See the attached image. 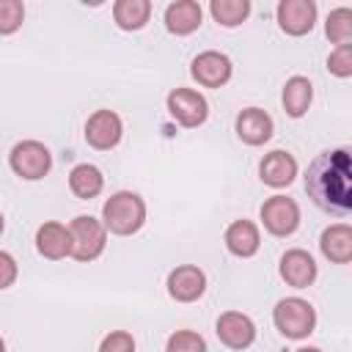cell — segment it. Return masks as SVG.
I'll return each mask as SVG.
<instances>
[{
    "instance_id": "obj_1",
    "label": "cell",
    "mask_w": 352,
    "mask_h": 352,
    "mask_svg": "<svg viewBox=\"0 0 352 352\" xmlns=\"http://www.w3.org/2000/svg\"><path fill=\"white\" fill-rule=\"evenodd\" d=\"M305 192L327 214L346 217L352 212V154L346 146L314 157L305 170Z\"/></svg>"
},
{
    "instance_id": "obj_2",
    "label": "cell",
    "mask_w": 352,
    "mask_h": 352,
    "mask_svg": "<svg viewBox=\"0 0 352 352\" xmlns=\"http://www.w3.org/2000/svg\"><path fill=\"white\" fill-rule=\"evenodd\" d=\"M146 223V201L132 190L113 192L102 206V226L116 236H132Z\"/></svg>"
},
{
    "instance_id": "obj_3",
    "label": "cell",
    "mask_w": 352,
    "mask_h": 352,
    "mask_svg": "<svg viewBox=\"0 0 352 352\" xmlns=\"http://www.w3.org/2000/svg\"><path fill=\"white\" fill-rule=\"evenodd\" d=\"M272 322L283 338L302 341L316 327V308L302 297H283L272 308Z\"/></svg>"
},
{
    "instance_id": "obj_4",
    "label": "cell",
    "mask_w": 352,
    "mask_h": 352,
    "mask_svg": "<svg viewBox=\"0 0 352 352\" xmlns=\"http://www.w3.org/2000/svg\"><path fill=\"white\" fill-rule=\"evenodd\" d=\"M69 234H72V258L80 264L96 261L107 248V228L102 226V220L91 214H77L69 223Z\"/></svg>"
},
{
    "instance_id": "obj_5",
    "label": "cell",
    "mask_w": 352,
    "mask_h": 352,
    "mask_svg": "<svg viewBox=\"0 0 352 352\" xmlns=\"http://www.w3.org/2000/svg\"><path fill=\"white\" fill-rule=\"evenodd\" d=\"M11 170L25 182H38L52 168V154L41 140H22L8 154Z\"/></svg>"
},
{
    "instance_id": "obj_6",
    "label": "cell",
    "mask_w": 352,
    "mask_h": 352,
    "mask_svg": "<svg viewBox=\"0 0 352 352\" xmlns=\"http://www.w3.org/2000/svg\"><path fill=\"white\" fill-rule=\"evenodd\" d=\"M165 107L170 118L184 129H195L209 118V102L195 88H173L165 99Z\"/></svg>"
},
{
    "instance_id": "obj_7",
    "label": "cell",
    "mask_w": 352,
    "mask_h": 352,
    "mask_svg": "<svg viewBox=\"0 0 352 352\" xmlns=\"http://www.w3.org/2000/svg\"><path fill=\"white\" fill-rule=\"evenodd\" d=\"M258 217L272 236H292L300 228V206L289 195H270L261 204Z\"/></svg>"
},
{
    "instance_id": "obj_8",
    "label": "cell",
    "mask_w": 352,
    "mask_h": 352,
    "mask_svg": "<svg viewBox=\"0 0 352 352\" xmlns=\"http://www.w3.org/2000/svg\"><path fill=\"white\" fill-rule=\"evenodd\" d=\"M121 135H124V121L116 110H94L85 121V143L96 151H110L121 143Z\"/></svg>"
},
{
    "instance_id": "obj_9",
    "label": "cell",
    "mask_w": 352,
    "mask_h": 352,
    "mask_svg": "<svg viewBox=\"0 0 352 352\" xmlns=\"http://www.w3.org/2000/svg\"><path fill=\"white\" fill-rule=\"evenodd\" d=\"M234 74L231 58L217 50H204L190 63V77L204 88H223Z\"/></svg>"
},
{
    "instance_id": "obj_10",
    "label": "cell",
    "mask_w": 352,
    "mask_h": 352,
    "mask_svg": "<svg viewBox=\"0 0 352 352\" xmlns=\"http://www.w3.org/2000/svg\"><path fill=\"white\" fill-rule=\"evenodd\" d=\"M214 333H217V338H220L223 346L236 349V352L248 349V346L256 341V324H253V319H250L248 314H242V311H223V314L217 316Z\"/></svg>"
},
{
    "instance_id": "obj_11",
    "label": "cell",
    "mask_w": 352,
    "mask_h": 352,
    "mask_svg": "<svg viewBox=\"0 0 352 352\" xmlns=\"http://www.w3.org/2000/svg\"><path fill=\"white\" fill-rule=\"evenodd\" d=\"M168 294L176 302H195L206 292V272L198 264H179L168 272Z\"/></svg>"
},
{
    "instance_id": "obj_12",
    "label": "cell",
    "mask_w": 352,
    "mask_h": 352,
    "mask_svg": "<svg viewBox=\"0 0 352 352\" xmlns=\"http://www.w3.org/2000/svg\"><path fill=\"white\" fill-rule=\"evenodd\" d=\"M278 28L286 36H305L316 25V3L314 0H280L275 8Z\"/></svg>"
},
{
    "instance_id": "obj_13",
    "label": "cell",
    "mask_w": 352,
    "mask_h": 352,
    "mask_svg": "<svg viewBox=\"0 0 352 352\" xmlns=\"http://www.w3.org/2000/svg\"><path fill=\"white\" fill-rule=\"evenodd\" d=\"M278 272L283 278L286 286H294V289H308L316 275H319V267L314 261V256L302 248H292L280 256V264H278Z\"/></svg>"
},
{
    "instance_id": "obj_14",
    "label": "cell",
    "mask_w": 352,
    "mask_h": 352,
    "mask_svg": "<svg viewBox=\"0 0 352 352\" xmlns=\"http://www.w3.org/2000/svg\"><path fill=\"white\" fill-rule=\"evenodd\" d=\"M234 129H236V138L245 143V146H264L272 132H275V124H272V116L261 107H245L239 110L236 121H234Z\"/></svg>"
},
{
    "instance_id": "obj_15",
    "label": "cell",
    "mask_w": 352,
    "mask_h": 352,
    "mask_svg": "<svg viewBox=\"0 0 352 352\" xmlns=\"http://www.w3.org/2000/svg\"><path fill=\"white\" fill-rule=\"evenodd\" d=\"M258 176H261V182L267 187H275V190L289 187L294 182V176H297V160H294V154H289L283 148H275V151L264 154L261 162H258Z\"/></svg>"
},
{
    "instance_id": "obj_16",
    "label": "cell",
    "mask_w": 352,
    "mask_h": 352,
    "mask_svg": "<svg viewBox=\"0 0 352 352\" xmlns=\"http://www.w3.org/2000/svg\"><path fill=\"white\" fill-rule=\"evenodd\" d=\"M36 250H38V256H44L50 261H60V258L72 256V234H69V226H63L58 220L41 223L38 231H36Z\"/></svg>"
},
{
    "instance_id": "obj_17",
    "label": "cell",
    "mask_w": 352,
    "mask_h": 352,
    "mask_svg": "<svg viewBox=\"0 0 352 352\" xmlns=\"http://www.w3.org/2000/svg\"><path fill=\"white\" fill-rule=\"evenodd\" d=\"M223 242H226V248H228L231 256H236V258H250V256H256L258 248H261V234H258V226H256L253 220H245V217H242V220H234V223L226 228Z\"/></svg>"
},
{
    "instance_id": "obj_18",
    "label": "cell",
    "mask_w": 352,
    "mask_h": 352,
    "mask_svg": "<svg viewBox=\"0 0 352 352\" xmlns=\"http://www.w3.org/2000/svg\"><path fill=\"white\" fill-rule=\"evenodd\" d=\"M319 250L333 264H349L352 258V226L349 223H333L319 236Z\"/></svg>"
},
{
    "instance_id": "obj_19",
    "label": "cell",
    "mask_w": 352,
    "mask_h": 352,
    "mask_svg": "<svg viewBox=\"0 0 352 352\" xmlns=\"http://www.w3.org/2000/svg\"><path fill=\"white\" fill-rule=\"evenodd\" d=\"M204 8L195 0H176L165 8V28L173 36H190L201 28Z\"/></svg>"
},
{
    "instance_id": "obj_20",
    "label": "cell",
    "mask_w": 352,
    "mask_h": 352,
    "mask_svg": "<svg viewBox=\"0 0 352 352\" xmlns=\"http://www.w3.org/2000/svg\"><path fill=\"white\" fill-rule=\"evenodd\" d=\"M280 102H283V110L286 116L292 118H302L314 102V85L308 77L302 74H294L283 82V94H280Z\"/></svg>"
},
{
    "instance_id": "obj_21",
    "label": "cell",
    "mask_w": 352,
    "mask_h": 352,
    "mask_svg": "<svg viewBox=\"0 0 352 352\" xmlns=\"http://www.w3.org/2000/svg\"><path fill=\"white\" fill-rule=\"evenodd\" d=\"M102 187H104V176L91 162H80V165H74L69 170V190L74 192V198L91 201V198H96L102 192Z\"/></svg>"
},
{
    "instance_id": "obj_22",
    "label": "cell",
    "mask_w": 352,
    "mask_h": 352,
    "mask_svg": "<svg viewBox=\"0 0 352 352\" xmlns=\"http://www.w3.org/2000/svg\"><path fill=\"white\" fill-rule=\"evenodd\" d=\"M151 0H116L113 19L121 30H140L151 19Z\"/></svg>"
},
{
    "instance_id": "obj_23",
    "label": "cell",
    "mask_w": 352,
    "mask_h": 352,
    "mask_svg": "<svg viewBox=\"0 0 352 352\" xmlns=\"http://www.w3.org/2000/svg\"><path fill=\"white\" fill-rule=\"evenodd\" d=\"M209 14L223 28H236L250 16V0H212Z\"/></svg>"
},
{
    "instance_id": "obj_24",
    "label": "cell",
    "mask_w": 352,
    "mask_h": 352,
    "mask_svg": "<svg viewBox=\"0 0 352 352\" xmlns=\"http://www.w3.org/2000/svg\"><path fill=\"white\" fill-rule=\"evenodd\" d=\"M324 36L341 47V44H352V11L346 6L341 8H333L327 14V22H324Z\"/></svg>"
},
{
    "instance_id": "obj_25",
    "label": "cell",
    "mask_w": 352,
    "mask_h": 352,
    "mask_svg": "<svg viewBox=\"0 0 352 352\" xmlns=\"http://www.w3.org/2000/svg\"><path fill=\"white\" fill-rule=\"evenodd\" d=\"M165 352H209L206 338L195 330H176L168 336Z\"/></svg>"
},
{
    "instance_id": "obj_26",
    "label": "cell",
    "mask_w": 352,
    "mask_h": 352,
    "mask_svg": "<svg viewBox=\"0 0 352 352\" xmlns=\"http://www.w3.org/2000/svg\"><path fill=\"white\" fill-rule=\"evenodd\" d=\"M25 22L22 0H0V36H11Z\"/></svg>"
},
{
    "instance_id": "obj_27",
    "label": "cell",
    "mask_w": 352,
    "mask_h": 352,
    "mask_svg": "<svg viewBox=\"0 0 352 352\" xmlns=\"http://www.w3.org/2000/svg\"><path fill=\"white\" fill-rule=\"evenodd\" d=\"M327 69H330V74H336V77H341V80L352 77V44L336 47V50L327 55Z\"/></svg>"
},
{
    "instance_id": "obj_28",
    "label": "cell",
    "mask_w": 352,
    "mask_h": 352,
    "mask_svg": "<svg viewBox=\"0 0 352 352\" xmlns=\"http://www.w3.org/2000/svg\"><path fill=\"white\" fill-rule=\"evenodd\" d=\"M99 352H135V338L126 330H110L102 338Z\"/></svg>"
},
{
    "instance_id": "obj_29",
    "label": "cell",
    "mask_w": 352,
    "mask_h": 352,
    "mask_svg": "<svg viewBox=\"0 0 352 352\" xmlns=\"http://www.w3.org/2000/svg\"><path fill=\"white\" fill-rule=\"evenodd\" d=\"M16 275H19L16 258L8 250H0V292L3 289H11L16 283Z\"/></svg>"
},
{
    "instance_id": "obj_30",
    "label": "cell",
    "mask_w": 352,
    "mask_h": 352,
    "mask_svg": "<svg viewBox=\"0 0 352 352\" xmlns=\"http://www.w3.org/2000/svg\"><path fill=\"white\" fill-rule=\"evenodd\" d=\"M294 352H322L319 346H300V349H294Z\"/></svg>"
},
{
    "instance_id": "obj_31",
    "label": "cell",
    "mask_w": 352,
    "mask_h": 352,
    "mask_svg": "<svg viewBox=\"0 0 352 352\" xmlns=\"http://www.w3.org/2000/svg\"><path fill=\"white\" fill-rule=\"evenodd\" d=\"M3 228H6V220H3V212H0V234H3Z\"/></svg>"
},
{
    "instance_id": "obj_32",
    "label": "cell",
    "mask_w": 352,
    "mask_h": 352,
    "mask_svg": "<svg viewBox=\"0 0 352 352\" xmlns=\"http://www.w3.org/2000/svg\"><path fill=\"white\" fill-rule=\"evenodd\" d=\"M0 352H6V341L3 338H0Z\"/></svg>"
}]
</instances>
